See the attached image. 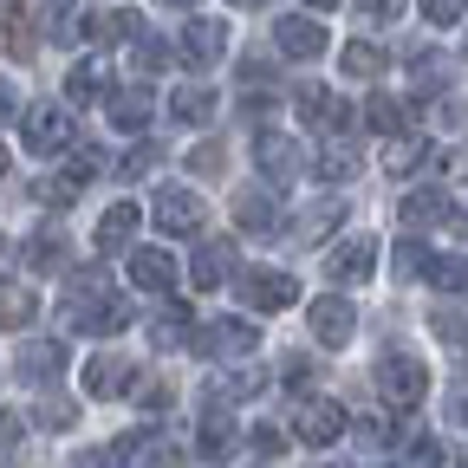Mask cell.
Segmentation results:
<instances>
[{"label": "cell", "instance_id": "obj_1", "mask_svg": "<svg viewBox=\"0 0 468 468\" xmlns=\"http://www.w3.org/2000/svg\"><path fill=\"white\" fill-rule=\"evenodd\" d=\"M378 390H384L390 410H417V403L430 397L423 358H410V351H384V358H378Z\"/></svg>", "mask_w": 468, "mask_h": 468}, {"label": "cell", "instance_id": "obj_2", "mask_svg": "<svg viewBox=\"0 0 468 468\" xmlns=\"http://www.w3.org/2000/svg\"><path fill=\"white\" fill-rule=\"evenodd\" d=\"M20 137H27L33 156L72 150V111H58V104H33V111H20Z\"/></svg>", "mask_w": 468, "mask_h": 468}, {"label": "cell", "instance_id": "obj_3", "mask_svg": "<svg viewBox=\"0 0 468 468\" xmlns=\"http://www.w3.org/2000/svg\"><path fill=\"white\" fill-rule=\"evenodd\" d=\"M292 436H300L306 449H332L345 436V403L332 397H306L300 410H292Z\"/></svg>", "mask_w": 468, "mask_h": 468}, {"label": "cell", "instance_id": "obj_4", "mask_svg": "<svg viewBox=\"0 0 468 468\" xmlns=\"http://www.w3.org/2000/svg\"><path fill=\"white\" fill-rule=\"evenodd\" d=\"M241 300H248L254 313H280V306L300 300V280H292L286 267H248V273H241Z\"/></svg>", "mask_w": 468, "mask_h": 468}, {"label": "cell", "instance_id": "obj_5", "mask_svg": "<svg viewBox=\"0 0 468 468\" xmlns=\"http://www.w3.org/2000/svg\"><path fill=\"white\" fill-rule=\"evenodd\" d=\"M176 58H183L189 72L221 66V58H228V27H221V20H189L183 39H176Z\"/></svg>", "mask_w": 468, "mask_h": 468}, {"label": "cell", "instance_id": "obj_6", "mask_svg": "<svg viewBox=\"0 0 468 468\" xmlns=\"http://www.w3.org/2000/svg\"><path fill=\"white\" fill-rule=\"evenodd\" d=\"M261 345V325L254 319H215L196 332V351L202 358H248V351Z\"/></svg>", "mask_w": 468, "mask_h": 468}, {"label": "cell", "instance_id": "obj_7", "mask_svg": "<svg viewBox=\"0 0 468 468\" xmlns=\"http://www.w3.org/2000/svg\"><path fill=\"white\" fill-rule=\"evenodd\" d=\"M150 215H156V228H163V234H196V228H202V196H196V189H183V183H169V189H156Z\"/></svg>", "mask_w": 468, "mask_h": 468}, {"label": "cell", "instance_id": "obj_8", "mask_svg": "<svg viewBox=\"0 0 468 468\" xmlns=\"http://www.w3.org/2000/svg\"><path fill=\"white\" fill-rule=\"evenodd\" d=\"M325 273H332V286L371 280V273H378V241H371V234H351V241H338L332 261H325Z\"/></svg>", "mask_w": 468, "mask_h": 468}, {"label": "cell", "instance_id": "obj_9", "mask_svg": "<svg viewBox=\"0 0 468 468\" xmlns=\"http://www.w3.org/2000/svg\"><path fill=\"white\" fill-rule=\"evenodd\" d=\"M131 384H137V365L124 358V351H98V358L85 365V397H98V403L124 397Z\"/></svg>", "mask_w": 468, "mask_h": 468}, {"label": "cell", "instance_id": "obj_10", "mask_svg": "<svg viewBox=\"0 0 468 468\" xmlns=\"http://www.w3.org/2000/svg\"><path fill=\"white\" fill-rule=\"evenodd\" d=\"M306 319H313V338H319V345H345L351 332H358V313H351L345 292H325V300H313Z\"/></svg>", "mask_w": 468, "mask_h": 468}, {"label": "cell", "instance_id": "obj_11", "mask_svg": "<svg viewBox=\"0 0 468 468\" xmlns=\"http://www.w3.org/2000/svg\"><path fill=\"white\" fill-rule=\"evenodd\" d=\"M14 371H20V384H58V378H66V345H58V338H33V345H20Z\"/></svg>", "mask_w": 468, "mask_h": 468}, {"label": "cell", "instance_id": "obj_12", "mask_svg": "<svg viewBox=\"0 0 468 468\" xmlns=\"http://www.w3.org/2000/svg\"><path fill=\"white\" fill-rule=\"evenodd\" d=\"M292 104H300V117H306L313 131H325V137H345V124H351L345 104H338L325 85H292Z\"/></svg>", "mask_w": 468, "mask_h": 468}, {"label": "cell", "instance_id": "obj_13", "mask_svg": "<svg viewBox=\"0 0 468 468\" xmlns=\"http://www.w3.org/2000/svg\"><path fill=\"white\" fill-rule=\"evenodd\" d=\"M254 163H261V176H267V183H280V189H286L292 176L306 169V163H300V150H292L280 131H261V137H254Z\"/></svg>", "mask_w": 468, "mask_h": 468}, {"label": "cell", "instance_id": "obj_14", "mask_svg": "<svg viewBox=\"0 0 468 468\" xmlns=\"http://www.w3.org/2000/svg\"><path fill=\"white\" fill-rule=\"evenodd\" d=\"M176 254H163V248H131V286H144V292H176Z\"/></svg>", "mask_w": 468, "mask_h": 468}, {"label": "cell", "instance_id": "obj_15", "mask_svg": "<svg viewBox=\"0 0 468 468\" xmlns=\"http://www.w3.org/2000/svg\"><path fill=\"white\" fill-rule=\"evenodd\" d=\"M273 46H280L286 58H319V52H325V27L306 20V14H286V20L273 27Z\"/></svg>", "mask_w": 468, "mask_h": 468}, {"label": "cell", "instance_id": "obj_16", "mask_svg": "<svg viewBox=\"0 0 468 468\" xmlns=\"http://www.w3.org/2000/svg\"><path fill=\"white\" fill-rule=\"evenodd\" d=\"M137 202H111L104 215H98V254H124L131 241H137Z\"/></svg>", "mask_w": 468, "mask_h": 468}, {"label": "cell", "instance_id": "obj_17", "mask_svg": "<svg viewBox=\"0 0 468 468\" xmlns=\"http://www.w3.org/2000/svg\"><path fill=\"white\" fill-rule=\"evenodd\" d=\"M234 228L241 234H280V202L267 189H241L234 196Z\"/></svg>", "mask_w": 468, "mask_h": 468}, {"label": "cell", "instance_id": "obj_18", "mask_svg": "<svg viewBox=\"0 0 468 468\" xmlns=\"http://www.w3.org/2000/svg\"><path fill=\"white\" fill-rule=\"evenodd\" d=\"M234 449H241V430H234L221 410H208L202 430H196V455H202V462H234Z\"/></svg>", "mask_w": 468, "mask_h": 468}, {"label": "cell", "instance_id": "obj_19", "mask_svg": "<svg viewBox=\"0 0 468 468\" xmlns=\"http://www.w3.org/2000/svg\"><path fill=\"white\" fill-rule=\"evenodd\" d=\"M111 124L117 131H144L150 124V111H156V98H150V85H124V91H111Z\"/></svg>", "mask_w": 468, "mask_h": 468}, {"label": "cell", "instance_id": "obj_20", "mask_svg": "<svg viewBox=\"0 0 468 468\" xmlns=\"http://www.w3.org/2000/svg\"><path fill=\"white\" fill-rule=\"evenodd\" d=\"M397 215H403V228H436V221H449V215H455V202H449L442 189H410Z\"/></svg>", "mask_w": 468, "mask_h": 468}, {"label": "cell", "instance_id": "obj_21", "mask_svg": "<svg viewBox=\"0 0 468 468\" xmlns=\"http://www.w3.org/2000/svg\"><path fill=\"white\" fill-rule=\"evenodd\" d=\"M196 332H202V325H196L183 306H169V313L150 319V345H156V351H183V345H196Z\"/></svg>", "mask_w": 468, "mask_h": 468}, {"label": "cell", "instance_id": "obj_22", "mask_svg": "<svg viewBox=\"0 0 468 468\" xmlns=\"http://www.w3.org/2000/svg\"><path fill=\"white\" fill-rule=\"evenodd\" d=\"M228 273H234V248H228V241L196 248V261H189V286H202V292H208V286H221Z\"/></svg>", "mask_w": 468, "mask_h": 468}, {"label": "cell", "instance_id": "obj_23", "mask_svg": "<svg viewBox=\"0 0 468 468\" xmlns=\"http://www.w3.org/2000/svg\"><path fill=\"white\" fill-rule=\"evenodd\" d=\"M39 33H46V39H58V46H72V39H85V20H79V0H46V7H39Z\"/></svg>", "mask_w": 468, "mask_h": 468}, {"label": "cell", "instance_id": "obj_24", "mask_svg": "<svg viewBox=\"0 0 468 468\" xmlns=\"http://www.w3.org/2000/svg\"><path fill=\"white\" fill-rule=\"evenodd\" d=\"M27 267L33 273H58V267H66V234H58V228L27 234Z\"/></svg>", "mask_w": 468, "mask_h": 468}, {"label": "cell", "instance_id": "obj_25", "mask_svg": "<svg viewBox=\"0 0 468 468\" xmlns=\"http://www.w3.org/2000/svg\"><path fill=\"white\" fill-rule=\"evenodd\" d=\"M325 183H351V176H358V150H351L345 137H325L319 144V163H313Z\"/></svg>", "mask_w": 468, "mask_h": 468}, {"label": "cell", "instance_id": "obj_26", "mask_svg": "<svg viewBox=\"0 0 468 468\" xmlns=\"http://www.w3.org/2000/svg\"><path fill=\"white\" fill-rule=\"evenodd\" d=\"M365 124H371L378 137H410V104H397V98L378 91V98L365 104Z\"/></svg>", "mask_w": 468, "mask_h": 468}, {"label": "cell", "instance_id": "obj_27", "mask_svg": "<svg viewBox=\"0 0 468 468\" xmlns=\"http://www.w3.org/2000/svg\"><path fill=\"white\" fill-rule=\"evenodd\" d=\"M261 371L254 365H234V371H221L215 384H208V403H234V397H261Z\"/></svg>", "mask_w": 468, "mask_h": 468}, {"label": "cell", "instance_id": "obj_28", "mask_svg": "<svg viewBox=\"0 0 468 468\" xmlns=\"http://www.w3.org/2000/svg\"><path fill=\"white\" fill-rule=\"evenodd\" d=\"M338 215H345V202H338V196H325V202H313V208L300 215V228H292V241H325V234L338 228Z\"/></svg>", "mask_w": 468, "mask_h": 468}, {"label": "cell", "instance_id": "obj_29", "mask_svg": "<svg viewBox=\"0 0 468 468\" xmlns=\"http://www.w3.org/2000/svg\"><path fill=\"white\" fill-rule=\"evenodd\" d=\"M27 319H33V286L0 280V332H20Z\"/></svg>", "mask_w": 468, "mask_h": 468}, {"label": "cell", "instance_id": "obj_30", "mask_svg": "<svg viewBox=\"0 0 468 468\" xmlns=\"http://www.w3.org/2000/svg\"><path fill=\"white\" fill-rule=\"evenodd\" d=\"M430 156H436V150H430L423 137H390V150H384V169H390V176H417Z\"/></svg>", "mask_w": 468, "mask_h": 468}, {"label": "cell", "instance_id": "obj_31", "mask_svg": "<svg viewBox=\"0 0 468 468\" xmlns=\"http://www.w3.org/2000/svg\"><path fill=\"white\" fill-rule=\"evenodd\" d=\"M169 111H176V124H208V117H215V91L208 85H183L169 98Z\"/></svg>", "mask_w": 468, "mask_h": 468}, {"label": "cell", "instance_id": "obj_32", "mask_svg": "<svg viewBox=\"0 0 468 468\" xmlns=\"http://www.w3.org/2000/svg\"><path fill=\"white\" fill-rule=\"evenodd\" d=\"M384 58H390V52H384L378 39H351V46H345V72H351V79H378Z\"/></svg>", "mask_w": 468, "mask_h": 468}, {"label": "cell", "instance_id": "obj_33", "mask_svg": "<svg viewBox=\"0 0 468 468\" xmlns=\"http://www.w3.org/2000/svg\"><path fill=\"white\" fill-rule=\"evenodd\" d=\"M98 91H104V66H98V58H85V66L66 72V98H72V104H91Z\"/></svg>", "mask_w": 468, "mask_h": 468}, {"label": "cell", "instance_id": "obj_34", "mask_svg": "<svg viewBox=\"0 0 468 468\" xmlns=\"http://www.w3.org/2000/svg\"><path fill=\"white\" fill-rule=\"evenodd\" d=\"M0 33H7V52H14V58H33V20H27L20 7L0 14Z\"/></svg>", "mask_w": 468, "mask_h": 468}, {"label": "cell", "instance_id": "obj_35", "mask_svg": "<svg viewBox=\"0 0 468 468\" xmlns=\"http://www.w3.org/2000/svg\"><path fill=\"white\" fill-rule=\"evenodd\" d=\"M430 280H436L442 292H462V286H468V261H462V254H436V261H430Z\"/></svg>", "mask_w": 468, "mask_h": 468}, {"label": "cell", "instance_id": "obj_36", "mask_svg": "<svg viewBox=\"0 0 468 468\" xmlns=\"http://www.w3.org/2000/svg\"><path fill=\"white\" fill-rule=\"evenodd\" d=\"M430 261H436V254H430L423 241H397V273H403V280H417V273H430Z\"/></svg>", "mask_w": 468, "mask_h": 468}, {"label": "cell", "instance_id": "obj_37", "mask_svg": "<svg viewBox=\"0 0 468 468\" xmlns=\"http://www.w3.org/2000/svg\"><path fill=\"white\" fill-rule=\"evenodd\" d=\"M72 417H79V410H72L66 397H46V403L33 410V423H39V430H72Z\"/></svg>", "mask_w": 468, "mask_h": 468}, {"label": "cell", "instance_id": "obj_38", "mask_svg": "<svg viewBox=\"0 0 468 468\" xmlns=\"http://www.w3.org/2000/svg\"><path fill=\"white\" fill-rule=\"evenodd\" d=\"M33 196H39L46 208H72V202H79V183H72V176H52V183H39Z\"/></svg>", "mask_w": 468, "mask_h": 468}, {"label": "cell", "instance_id": "obj_39", "mask_svg": "<svg viewBox=\"0 0 468 468\" xmlns=\"http://www.w3.org/2000/svg\"><path fill=\"white\" fill-rule=\"evenodd\" d=\"M397 436H403V430H397V423H384V417H365V423H358V442H365V449H390Z\"/></svg>", "mask_w": 468, "mask_h": 468}, {"label": "cell", "instance_id": "obj_40", "mask_svg": "<svg viewBox=\"0 0 468 468\" xmlns=\"http://www.w3.org/2000/svg\"><path fill=\"white\" fill-rule=\"evenodd\" d=\"M462 14H468V0H423V20L430 27H455Z\"/></svg>", "mask_w": 468, "mask_h": 468}, {"label": "cell", "instance_id": "obj_41", "mask_svg": "<svg viewBox=\"0 0 468 468\" xmlns=\"http://www.w3.org/2000/svg\"><path fill=\"white\" fill-rule=\"evenodd\" d=\"M417 455H423V468H468V455H462V449H449V442H423Z\"/></svg>", "mask_w": 468, "mask_h": 468}, {"label": "cell", "instance_id": "obj_42", "mask_svg": "<svg viewBox=\"0 0 468 468\" xmlns=\"http://www.w3.org/2000/svg\"><path fill=\"white\" fill-rule=\"evenodd\" d=\"M98 169H104V156H98V150H72V163H66V176H72V183H79V189L91 183V176H98Z\"/></svg>", "mask_w": 468, "mask_h": 468}, {"label": "cell", "instance_id": "obj_43", "mask_svg": "<svg viewBox=\"0 0 468 468\" xmlns=\"http://www.w3.org/2000/svg\"><path fill=\"white\" fill-rule=\"evenodd\" d=\"M189 169H196V176H221V169H228V150H221V144H202V150L189 156Z\"/></svg>", "mask_w": 468, "mask_h": 468}, {"label": "cell", "instance_id": "obj_44", "mask_svg": "<svg viewBox=\"0 0 468 468\" xmlns=\"http://www.w3.org/2000/svg\"><path fill=\"white\" fill-rule=\"evenodd\" d=\"M430 325H436V338H449V345H468V319H462V313H449V306H442Z\"/></svg>", "mask_w": 468, "mask_h": 468}, {"label": "cell", "instance_id": "obj_45", "mask_svg": "<svg viewBox=\"0 0 468 468\" xmlns=\"http://www.w3.org/2000/svg\"><path fill=\"white\" fill-rule=\"evenodd\" d=\"M137 66H144V72H163V66H169V46L144 33V39H137Z\"/></svg>", "mask_w": 468, "mask_h": 468}, {"label": "cell", "instance_id": "obj_46", "mask_svg": "<svg viewBox=\"0 0 468 468\" xmlns=\"http://www.w3.org/2000/svg\"><path fill=\"white\" fill-rule=\"evenodd\" d=\"M403 7H410V0H358V14L378 20V27H384V20H403Z\"/></svg>", "mask_w": 468, "mask_h": 468}, {"label": "cell", "instance_id": "obj_47", "mask_svg": "<svg viewBox=\"0 0 468 468\" xmlns=\"http://www.w3.org/2000/svg\"><path fill=\"white\" fill-rule=\"evenodd\" d=\"M156 163H163V150H156V144H144V150H131V156H124V176H150Z\"/></svg>", "mask_w": 468, "mask_h": 468}, {"label": "cell", "instance_id": "obj_48", "mask_svg": "<svg viewBox=\"0 0 468 468\" xmlns=\"http://www.w3.org/2000/svg\"><path fill=\"white\" fill-rule=\"evenodd\" d=\"M248 442H254L261 455H280V449H286V430H273V423H254V436H248Z\"/></svg>", "mask_w": 468, "mask_h": 468}, {"label": "cell", "instance_id": "obj_49", "mask_svg": "<svg viewBox=\"0 0 468 468\" xmlns=\"http://www.w3.org/2000/svg\"><path fill=\"white\" fill-rule=\"evenodd\" d=\"M137 403H144V410H169V384H163V378L137 384Z\"/></svg>", "mask_w": 468, "mask_h": 468}, {"label": "cell", "instance_id": "obj_50", "mask_svg": "<svg viewBox=\"0 0 468 468\" xmlns=\"http://www.w3.org/2000/svg\"><path fill=\"white\" fill-rule=\"evenodd\" d=\"M20 430H27V423H20V410H0V449H14Z\"/></svg>", "mask_w": 468, "mask_h": 468}, {"label": "cell", "instance_id": "obj_51", "mask_svg": "<svg viewBox=\"0 0 468 468\" xmlns=\"http://www.w3.org/2000/svg\"><path fill=\"white\" fill-rule=\"evenodd\" d=\"M286 384H313V365L306 358H286Z\"/></svg>", "mask_w": 468, "mask_h": 468}, {"label": "cell", "instance_id": "obj_52", "mask_svg": "<svg viewBox=\"0 0 468 468\" xmlns=\"http://www.w3.org/2000/svg\"><path fill=\"white\" fill-rule=\"evenodd\" d=\"M14 111H20V104H14V85H7V79H0V124H7V117H14Z\"/></svg>", "mask_w": 468, "mask_h": 468}, {"label": "cell", "instance_id": "obj_53", "mask_svg": "<svg viewBox=\"0 0 468 468\" xmlns=\"http://www.w3.org/2000/svg\"><path fill=\"white\" fill-rule=\"evenodd\" d=\"M455 423H468V397H455Z\"/></svg>", "mask_w": 468, "mask_h": 468}, {"label": "cell", "instance_id": "obj_54", "mask_svg": "<svg viewBox=\"0 0 468 468\" xmlns=\"http://www.w3.org/2000/svg\"><path fill=\"white\" fill-rule=\"evenodd\" d=\"M156 7H196V0H156Z\"/></svg>", "mask_w": 468, "mask_h": 468}, {"label": "cell", "instance_id": "obj_55", "mask_svg": "<svg viewBox=\"0 0 468 468\" xmlns=\"http://www.w3.org/2000/svg\"><path fill=\"white\" fill-rule=\"evenodd\" d=\"M234 7H267V0H234Z\"/></svg>", "mask_w": 468, "mask_h": 468}, {"label": "cell", "instance_id": "obj_56", "mask_svg": "<svg viewBox=\"0 0 468 468\" xmlns=\"http://www.w3.org/2000/svg\"><path fill=\"white\" fill-rule=\"evenodd\" d=\"M0 176H7V144H0Z\"/></svg>", "mask_w": 468, "mask_h": 468}, {"label": "cell", "instance_id": "obj_57", "mask_svg": "<svg viewBox=\"0 0 468 468\" xmlns=\"http://www.w3.org/2000/svg\"><path fill=\"white\" fill-rule=\"evenodd\" d=\"M306 7H338V0H306Z\"/></svg>", "mask_w": 468, "mask_h": 468}, {"label": "cell", "instance_id": "obj_58", "mask_svg": "<svg viewBox=\"0 0 468 468\" xmlns=\"http://www.w3.org/2000/svg\"><path fill=\"white\" fill-rule=\"evenodd\" d=\"M462 52H468V39H462Z\"/></svg>", "mask_w": 468, "mask_h": 468}]
</instances>
